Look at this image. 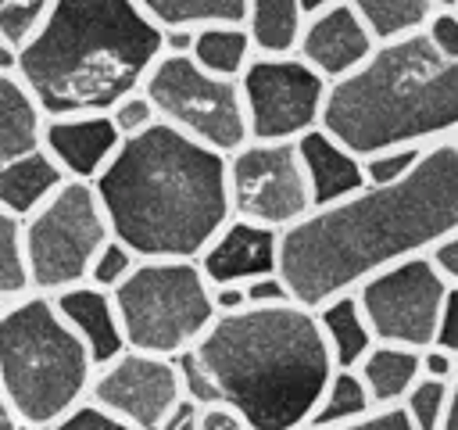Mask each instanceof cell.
Masks as SVG:
<instances>
[{"mask_svg": "<svg viewBox=\"0 0 458 430\" xmlns=\"http://www.w3.org/2000/svg\"><path fill=\"white\" fill-rule=\"evenodd\" d=\"M161 32L165 29H204V25H243V0H132Z\"/></svg>", "mask_w": 458, "mask_h": 430, "instance_id": "obj_25", "label": "cell"}, {"mask_svg": "<svg viewBox=\"0 0 458 430\" xmlns=\"http://www.w3.org/2000/svg\"><path fill=\"white\" fill-rule=\"evenodd\" d=\"M454 11H458V7H454Z\"/></svg>", "mask_w": 458, "mask_h": 430, "instance_id": "obj_51", "label": "cell"}, {"mask_svg": "<svg viewBox=\"0 0 458 430\" xmlns=\"http://www.w3.org/2000/svg\"><path fill=\"white\" fill-rule=\"evenodd\" d=\"M93 362L47 294H25L0 315V391L25 430H50L86 401Z\"/></svg>", "mask_w": 458, "mask_h": 430, "instance_id": "obj_6", "label": "cell"}, {"mask_svg": "<svg viewBox=\"0 0 458 430\" xmlns=\"http://www.w3.org/2000/svg\"><path fill=\"white\" fill-rule=\"evenodd\" d=\"M458 229V143L440 140L390 183L315 208L279 233L276 276L293 305L318 308L358 290L369 276L426 254Z\"/></svg>", "mask_w": 458, "mask_h": 430, "instance_id": "obj_1", "label": "cell"}, {"mask_svg": "<svg viewBox=\"0 0 458 430\" xmlns=\"http://www.w3.org/2000/svg\"><path fill=\"white\" fill-rule=\"evenodd\" d=\"M304 430H411V423H408V416L401 412V405H394V408H372L369 416L351 419V423H336V426H304Z\"/></svg>", "mask_w": 458, "mask_h": 430, "instance_id": "obj_37", "label": "cell"}, {"mask_svg": "<svg viewBox=\"0 0 458 430\" xmlns=\"http://www.w3.org/2000/svg\"><path fill=\"white\" fill-rule=\"evenodd\" d=\"M422 150H426V147H394V150H379V154L361 158L365 186H390V183L404 179V176L419 165Z\"/></svg>", "mask_w": 458, "mask_h": 430, "instance_id": "obj_32", "label": "cell"}, {"mask_svg": "<svg viewBox=\"0 0 458 430\" xmlns=\"http://www.w3.org/2000/svg\"><path fill=\"white\" fill-rule=\"evenodd\" d=\"M193 355L250 430H304L336 373L315 312L293 301L215 315Z\"/></svg>", "mask_w": 458, "mask_h": 430, "instance_id": "obj_3", "label": "cell"}, {"mask_svg": "<svg viewBox=\"0 0 458 430\" xmlns=\"http://www.w3.org/2000/svg\"><path fill=\"white\" fill-rule=\"evenodd\" d=\"M54 7V0H0V36L21 50L32 32L43 25L47 11Z\"/></svg>", "mask_w": 458, "mask_h": 430, "instance_id": "obj_30", "label": "cell"}, {"mask_svg": "<svg viewBox=\"0 0 458 430\" xmlns=\"http://www.w3.org/2000/svg\"><path fill=\"white\" fill-rule=\"evenodd\" d=\"M211 305H215V315L243 312V308H247L243 287H211Z\"/></svg>", "mask_w": 458, "mask_h": 430, "instance_id": "obj_42", "label": "cell"}, {"mask_svg": "<svg viewBox=\"0 0 458 430\" xmlns=\"http://www.w3.org/2000/svg\"><path fill=\"white\" fill-rule=\"evenodd\" d=\"M440 430H458V373L451 380V401H447V416H444V426Z\"/></svg>", "mask_w": 458, "mask_h": 430, "instance_id": "obj_44", "label": "cell"}, {"mask_svg": "<svg viewBox=\"0 0 458 430\" xmlns=\"http://www.w3.org/2000/svg\"><path fill=\"white\" fill-rule=\"evenodd\" d=\"M354 373L365 383L372 408H394L422 380V351L397 344H372L365 358L354 366Z\"/></svg>", "mask_w": 458, "mask_h": 430, "instance_id": "obj_19", "label": "cell"}, {"mask_svg": "<svg viewBox=\"0 0 458 430\" xmlns=\"http://www.w3.org/2000/svg\"><path fill=\"white\" fill-rule=\"evenodd\" d=\"M14 64H18V50L0 36V72H14Z\"/></svg>", "mask_w": 458, "mask_h": 430, "instance_id": "obj_46", "label": "cell"}, {"mask_svg": "<svg viewBox=\"0 0 458 430\" xmlns=\"http://www.w3.org/2000/svg\"><path fill=\"white\" fill-rule=\"evenodd\" d=\"M351 294H354L376 344L426 351L437 333V315H440L447 283L426 254H415V258H404V262L369 276Z\"/></svg>", "mask_w": 458, "mask_h": 430, "instance_id": "obj_12", "label": "cell"}, {"mask_svg": "<svg viewBox=\"0 0 458 430\" xmlns=\"http://www.w3.org/2000/svg\"><path fill=\"white\" fill-rule=\"evenodd\" d=\"M172 362H175L179 391H182V398H186V401H193L197 408H218V405H222V398H218V391H215V383H211L208 369L200 366V358H197L193 351H182V355H179V358H172Z\"/></svg>", "mask_w": 458, "mask_h": 430, "instance_id": "obj_34", "label": "cell"}, {"mask_svg": "<svg viewBox=\"0 0 458 430\" xmlns=\"http://www.w3.org/2000/svg\"><path fill=\"white\" fill-rule=\"evenodd\" d=\"M333 4H340V0H301V11H304V18H308V14H318V11L333 7Z\"/></svg>", "mask_w": 458, "mask_h": 430, "instance_id": "obj_47", "label": "cell"}, {"mask_svg": "<svg viewBox=\"0 0 458 430\" xmlns=\"http://www.w3.org/2000/svg\"><path fill=\"white\" fill-rule=\"evenodd\" d=\"M322 133L354 158L394 147H433L458 129V64L422 32L379 43L361 68L329 82Z\"/></svg>", "mask_w": 458, "mask_h": 430, "instance_id": "obj_5", "label": "cell"}, {"mask_svg": "<svg viewBox=\"0 0 458 430\" xmlns=\"http://www.w3.org/2000/svg\"><path fill=\"white\" fill-rule=\"evenodd\" d=\"M372 50H376V43L347 0H340L318 14H308L301 25V36H297V47H293V54L311 72H318L326 82H336V79L351 75L354 68H361Z\"/></svg>", "mask_w": 458, "mask_h": 430, "instance_id": "obj_14", "label": "cell"}, {"mask_svg": "<svg viewBox=\"0 0 458 430\" xmlns=\"http://www.w3.org/2000/svg\"><path fill=\"white\" fill-rule=\"evenodd\" d=\"M50 301H54V312L61 315V322L86 348L93 369L114 362L125 351L122 322H118V312H114V301L107 290H97L89 283H75L68 290L50 294Z\"/></svg>", "mask_w": 458, "mask_h": 430, "instance_id": "obj_17", "label": "cell"}, {"mask_svg": "<svg viewBox=\"0 0 458 430\" xmlns=\"http://www.w3.org/2000/svg\"><path fill=\"white\" fill-rule=\"evenodd\" d=\"M422 36L429 39V47L444 57L458 64V11H433Z\"/></svg>", "mask_w": 458, "mask_h": 430, "instance_id": "obj_35", "label": "cell"}, {"mask_svg": "<svg viewBox=\"0 0 458 430\" xmlns=\"http://www.w3.org/2000/svg\"><path fill=\"white\" fill-rule=\"evenodd\" d=\"M454 373H458V358L451 355V351H444V348H426L422 351V376H429V380H454Z\"/></svg>", "mask_w": 458, "mask_h": 430, "instance_id": "obj_41", "label": "cell"}, {"mask_svg": "<svg viewBox=\"0 0 458 430\" xmlns=\"http://www.w3.org/2000/svg\"><path fill=\"white\" fill-rule=\"evenodd\" d=\"M86 401L118 416L132 430H161L168 412L182 401L175 362L125 348L114 362L93 369Z\"/></svg>", "mask_w": 458, "mask_h": 430, "instance_id": "obj_13", "label": "cell"}, {"mask_svg": "<svg viewBox=\"0 0 458 430\" xmlns=\"http://www.w3.org/2000/svg\"><path fill=\"white\" fill-rule=\"evenodd\" d=\"M243 297H247V308H272V305H286L290 290L283 287V280L276 272H268V276L243 283Z\"/></svg>", "mask_w": 458, "mask_h": 430, "instance_id": "obj_39", "label": "cell"}, {"mask_svg": "<svg viewBox=\"0 0 458 430\" xmlns=\"http://www.w3.org/2000/svg\"><path fill=\"white\" fill-rule=\"evenodd\" d=\"M315 319H318V330H322V340L329 348V358L336 369H354L365 351L376 344L372 333H369V322L354 301V294H340L326 305L315 308Z\"/></svg>", "mask_w": 458, "mask_h": 430, "instance_id": "obj_22", "label": "cell"}, {"mask_svg": "<svg viewBox=\"0 0 458 430\" xmlns=\"http://www.w3.org/2000/svg\"><path fill=\"white\" fill-rule=\"evenodd\" d=\"M61 183H64V176L43 154V147L25 158H14L0 168V211H7L14 219H29L39 204H47L57 194Z\"/></svg>", "mask_w": 458, "mask_h": 430, "instance_id": "obj_20", "label": "cell"}, {"mask_svg": "<svg viewBox=\"0 0 458 430\" xmlns=\"http://www.w3.org/2000/svg\"><path fill=\"white\" fill-rule=\"evenodd\" d=\"M229 215L283 233L311 211L304 168L293 143L247 140L225 154Z\"/></svg>", "mask_w": 458, "mask_h": 430, "instance_id": "obj_11", "label": "cell"}, {"mask_svg": "<svg viewBox=\"0 0 458 430\" xmlns=\"http://www.w3.org/2000/svg\"><path fill=\"white\" fill-rule=\"evenodd\" d=\"M451 140H454V143H458V129H454V136H451Z\"/></svg>", "mask_w": 458, "mask_h": 430, "instance_id": "obj_50", "label": "cell"}, {"mask_svg": "<svg viewBox=\"0 0 458 430\" xmlns=\"http://www.w3.org/2000/svg\"><path fill=\"white\" fill-rule=\"evenodd\" d=\"M107 118H111V125H114V133L122 140H132V136L147 133L150 125H157V111H154L150 97L143 93V86L132 90V93H125L122 100H114L111 111H107Z\"/></svg>", "mask_w": 458, "mask_h": 430, "instance_id": "obj_33", "label": "cell"}, {"mask_svg": "<svg viewBox=\"0 0 458 430\" xmlns=\"http://www.w3.org/2000/svg\"><path fill=\"white\" fill-rule=\"evenodd\" d=\"M43 111L14 72H0V168L39 150Z\"/></svg>", "mask_w": 458, "mask_h": 430, "instance_id": "obj_21", "label": "cell"}, {"mask_svg": "<svg viewBox=\"0 0 458 430\" xmlns=\"http://www.w3.org/2000/svg\"><path fill=\"white\" fill-rule=\"evenodd\" d=\"M93 194L107 229L136 258H193L233 219L225 158L168 125L122 140Z\"/></svg>", "mask_w": 458, "mask_h": 430, "instance_id": "obj_2", "label": "cell"}, {"mask_svg": "<svg viewBox=\"0 0 458 430\" xmlns=\"http://www.w3.org/2000/svg\"><path fill=\"white\" fill-rule=\"evenodd\" d=\"M143 93L150 97L161 125L182 133L186 140L222 158L250 140L240 86L229 79L208 75L190 57L161 54L143 79Z\"/></svg>", "mask_w": 458, "mask_h": 430, "instance_id": "obj_9", "label": "cell"}, {"mask_svg": "<svg viewBox=\"0 0 458 430\" xmlns=\"http://www.w3.org/2000/svg\"><path fill=\"white\" fill-rule=\"evenodd\" d=\"M247 136L265 143H293L318 129L329 82L297 54H254L236 79Z\"/></svg>", "mask_w": 458, "mask_h": 430, "instance_id": "obj_10", "label": "cell"}, {"mask_svg": "<svg viewBox=\"0 0 458 430\" xmlns=\"http://www.w3.org/2000/svg\"><path fill=\"white\" fill-rule=\"evenodd\" d=\"M372 412V401L365 394V383L358 380L354 369H336L308 419V426H336V423H351Z\"/></svg>", "mask_w": 458, "mask_h": 430, "instance_id": "obj_27", "label": "cell"}, {"mask_svg": "<svg viewBox=\"0 0 458 430\" xmlns=\"http://www.w3.org/2000/svg\"><path fill=\"white\" fill-rule=\"evenodd\" d=\"M136 254L125 247V244H118L114 236H107L104 244H100V251L93 254V262H89V272H86V283L89 287H97V290H114L132 269H136Z\"/></svg>", "mask_w": 458, "mask_h": 430, "instance_id": "obj_31", "label": "cell"}, {"mask_svg": "<svg viewBox=\"0 0 458 430\" xmlns=\"http://www.w3.org/2000/svg\"><path fill=\"white\" fill-rule=\"evenodd\" d=\"M39 147L57 165L64 183L93 186L97 176L114 158V150L122 147V136L114 133L107 115H54L43 118Z\"/></svg>", "mask_w": 458, "mask_h": 430, "instance_id": "obj_15", "label": "cell"}, {"mask_svg": "<svg viewBox=\"0 0 458 430\" xmlns=\"http://www.w3.org/2000/svg\"><path fill=\"white\" fill-rule=\"evenodd\" d=\"M200 430H250L240 416H233L229 408H204L200 412Z\"/></svg>", "mask_w": 458, "mask_h": 430, "instance_id": "obj_43", "label": "cell"}, {"mask_svg": "<svg viewBox=\"0 0 458 430\" xmlns=\"http://www.w3.org/2000/svg\"><path fill=\"white\" fill-rule=\"evenodd\" d=\"M254 54L258 50H254V43H250L243 25H204V29L193 32V47H190L186 57L197 68H204L208 75L236 82Z\"/></svg>", "mask_w": 458, "mask_h": 430, "instance_id": "obj_23", "label": "cell"}, {"mask_svg": "<svg viewBox=\"0 0 458 430\" xmlns=\"http://www.w3.org/2000/svg\"><path fill=\"white\" fill-rule=\"evenodd\" d=\"M276 229L229 219L215 233V240L197 254V269L208 280V287H243L258 276L276 272Z\"/></svg>", "mask_w": 458, "mask_h": 430, "instance_id": "obj_16", "label": "cell"}, {"mask_svg": "<svg viewBox=\"0 0 458 430\" xmlns=\"http://www.w3.org/2000/svg\"><path fill=\"white\" fill-rule=\"evenodd\" d=\"M301 25V0H243V29L258 54H293Z\"/></svg>", "mask_w": 458, "mask_h": 430, "instance_id": "obj_24", "label": "cell"}, {"mask_svg": "<svg viewBox=\"0 0 458 430\" xmlns=\"http://www.w3.org/2000/svg\"><path fill=\"white\" fill-rule=\"evenodd\" d=\"M7 305H11V301H4V297H0V315H4V308H7Z\"/></svg>", "mask_w": 458, "mask_h": 430, "instance_id": "obj_49", "label": "cell"}, {"mask_svg": "<svg viewBox=\"0 0 458 430\" xmlns=\"http://www.w3.org/2000/svg\"><path fill=\"white\" fill-rule=\"evenodd\" d=\"M111 236L104 208L89 183H61L57 194L21 219L25 265L32 294H57L86 283L89 262Z\"/></svg>", "mask_w": 458, "mask_h": 430, "instance_id": "obj_8", "label": "cell"}, {"mask_svg": "<svg viewBox=\"0 0 458 430\" xmlns=\"http://www.w3.org/2000/svg\"><path fill=\"white\" fill-rule=\"evenodd\" d=\"M50 430H132V426L122 423L118 416L97 408L93 401H82V405H75L68 416H61Z\"/></svg>", "mask_w": 458, "mask_h": 430, "instance_id": "obj_36", "label": "cell"}, {"mask_svg": "<svg viewBox=\"0 0 458 430\" xmlns=\"http://www.w3.org/2000/svg\"><path fill=\"white\" fill-rule=\"evenodd\" d=\"M32 294L29 265H25V240H21V219L0 211V297L18 301Z\"/></svg>", "mask_w": 458, "mask_h": 430, "instance_id": "obj_28", "label": "cell"}, {"mask_svg": "<svg viewBox=\"0 0 458 430\" xmlns=\"http://www.w3.org/2000/svg\"><path fill=\"white\" fill-rule=\"evenodd\" d=\"M129 351L179 358L215 322L211 287L193 258H140L111 290Z\"/></svg>", "mask_w": 458, "mask_h": 430, "instance_id": "obj_7", "label": "cell"}, {"mask_svg": "<svg viewBox=\"0 0 458 430\" xmlns=\"http://www.w3.org/2000/svg\"><path fill=\"white\" fill-rule=\"evenodd\" d=\"M161 57V29L132 0H54L14 75L54 115H107Z\"/></svg>", "mask_w": 458, "mask_h": 430, "instance_id": "obj_4", "label": "cell"}, {"mask_svg": "<svg viewBox=\"0 0 458 430\" xmlns=\"http://www.w3.org/2000/svg\"><path fill=\"white\" fill-rule=\"evenodd\" d=\"M451 401V383L447 380H429L422 376L401 401V412L408 416L411 430H440Z\"/></svg>", "mask_w": 458, "mask_h": 430, "instance_id": "obj_29", "label": "cell"}, {"mask_svg": "<svg viewBox=\"0 0 458 430\" xmlns=\"http://www.w3.org/2000/svg\"><path fill=\"white\" fill-rule=\"evenodd\" d=\"M433 348H444V351H451L458 358V287H447V294L440 301Z\"/></svg>", "mask_w": 458, "mask_h": 430, "instance_id": "obj_38", "label": "cell"}, {"mask_svg": "<svg viewBox=\"0 0 458 430\" xmlns=\"http://www.w3.org/2000/svg\"><path fill=\"white\" fill-rule=\"evenodd\" d=\"M426 258L433 262V269L444 276L447 287H458V229L447 233L440 244H433V247L426 251Z\"/></svg>", "mask_w": 458, "mask_h": 430, "instance_id": "obj_40", "label": "cell"}, {"mask_svg": "<svg viewBox=\"0 0 458 430\" xmlns=\"http://www.w3.org/2000/svg\"><path fill=\"white\" fill-rule=\"evenodd\" d=\"M347 4L361 18L376 47L422 32L433 14L429 0H347Z\"/></svg>", "mask_w": 458, "mask_h": 430, "instance_id": "obj_26", "label": "cell"}, {"mask_svg": "<svg viewBox=\"0 0 458 430\" xmlns=\"http://www.w3.org/2000/svg\"><path fill=\"white\" fill-rule=\"evenodd\" d=\"M0 430H25V426L18 423V416H14V408L7 405L4 391H0Z\"/></svg>", "mask_w": 458, "mask_h": 430, "instance_id": "obj_45", "label": "cell"}, {"mask_svg": "<svg viewBox=\"0 0 458 430\" xmlns=\"http://www.w3.org/2000/svg\"><path fill=\"white\" fill-rule=\"evenodd\" d=\"M293 147H297V158H301V168H304L311 211L340 204V201L354 197L358 190H365L361 158H354L347 147H340L329 133L311 129L301 140H293Z\"/></svg>", "mask_w": 458, "mask_h": 430, "instance_id": "obj_18", "label": "cell"}, {"mask_svg": "<svg viewBox=\"0 0 458 430\" xmlns=\"http://www.w3.org/2000/svg\"><path fill=\"white\" fill-rule=\"evenodd\" d=\"M433 4V11H454L458 7V0H429Z\"/></svg>", "mask_w": 458, "mask_h": 430, "instance_id": "obj_48", "label": "cell"}]
</instances>
